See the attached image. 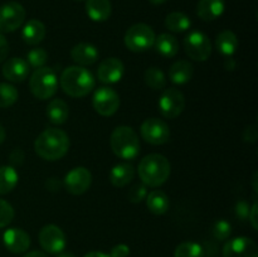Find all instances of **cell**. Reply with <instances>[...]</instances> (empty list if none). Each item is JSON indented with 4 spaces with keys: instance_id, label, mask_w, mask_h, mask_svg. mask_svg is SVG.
<instances>
[{
    "instance_id": "cell-1",
    "label": "cell",
    "mask_w": 258,
    "mask_h": 257,
    "mask_svg": "<svg viewBox=\"0 0 258 257\" xmlns=\"http://www.w3.org/2000/svg\"><path fill=\"white\" fill-rule=\"evenodd\" d=\"M70 136L60 128L49 127L34 141V150L42 159L54 161L62 159L70 150Z\"/></svg>"
},
{
    "instance_id": "cell-2",
    "label": "cell",
    "mask_w": 258,
    "mask_h": 257,
    "mask_svg": "<svg viewBox=\"0 0 258 257\" xmlns=\"http://www.w3.org/2000/svg\"><path fill=\"white\" fill-rule=\"evenodd\" d=\"M60 87L66 95L75 98H82L92 92L96 80L92 73L82 66H71L60 76Z\"/></svg>"
},
{
    "instance_id": "cell-3",
    "label": "cell",
    "mask_w": 258,
    "mask_h": 257,
    "mask_svg": "<svg viewBox=\"0 0 258 257\" xmlns=\"http://www.w3.org/2000/svg\"><path fill=\"white\" fill-rule=\"evenodd\" d=\"M171 166L168 159L161 154H149L139 163L138 173L143 184L151 188L163 185L170 176Z\"/></svg>"
},
{
    "instance_id": "cell-4",
    "label": "cell",
    "mask_w": 258,
    "mask_h": 257,
    "mask_svg": "<svg viewBox=\"0 0 258 257\" xmlns=\"http://www.w3.org/2000/svg\"><path fill=\"white\" fill-rule=\"evenodd\" d=\"M110 145L113 154L122 160H134L140 153V140L130 126H118L112 131Z\"/></svg>"
},
{
    "instance_id": "cell-5",
    "label": "cell",
    "mask_w": 258,
    "mask_h": 257,
    "mask_svg": "<svg viewBox=\"0 0 258 257\" xmlns=\"http://www.w3.org/2000/svg\"><path fill=\"white\" fill-rule=\"evenodd\" d=\"M29 87L33 96L38 100H48L55 95L58 88V78L54 71L49 67L37 68L32 73Z\"/></svg>"
},
{
    "instance_id": "cell-6",
    "label": "cell",
    "mask_w": 258,
    "mask_h": 257,
    "mask_svg": "<svg viewBox=\"0 0 258 257\" xmlns=\"http://www.w3.org/2000/svg\"><path fill=\"white\" fill-rule=\"evenodd\" d=\"M155 32L150 25L138 23L128 28L123 40H125V45L131 52L140 53L150 49L155 43Z\"/></svg>"
},
{
    "instance_id": "cell-7",
    "label": "cell",
    "mask_w": 258,
    "mask_h": 257,
    "mask_svg": "<svg viewBox=\"0 0 258 257\" xmlns=\"http://www.w3.org/2000/svg\"><path fill=\"white\" fill-rule=\"evenodd\" d=\"M184 49L189 58L198 62H204L212 54V43L203 32L194 30L184 39Z\"/></svg>"
},
{
    "instance_id": "cell-8",
    "label": "cell",
    "mask_w": 258,
    "mask_h": 257,
    "mask_svg": "<svg viewBox=\"0 0 258 257\" xmlns=\"http://www.w3.org/2000/svg\"><path fill=\"white\" fill-rule=\"evenodd\" d=\"M159 111L165 118H175L185 108V97L178 88H165L159 98Z\"/></svg>"
},
{
    "instance_id": "cell-9",
    "label": "cell",
    "mask_w": 258,
    "mask_h": 257,
    "mask_svg": "<svg viewBox=\"0 0 258 257\" xmlns=\"http://www.w3.org/2000/svg\"><path fill=\"white\" fill-rule=\"evenodd\" d=\"M141 138L151 145H163L170 139V128L161 118H146L140 127Z\"/></svg>"
},
{
    "instance_id": "cell-10",
    "label": "cell",
    "mask_w": 258,
    "mask_h": 257,
    "mask_svg": "<svg viewBox=\"0 0 258 257\" xmlns=\"http://www.w3.org/2000/svg\"><path fill=\"white\" fill-rule=\"evenodd\" d=\"M24 7L17 2L5 3L0 7V33H12L23 25L25 20Z\"/></svg>"
},
{
    "instance_id": "cell-11",
    "label": "cell",
    "mask_w": 258,
    "mask_h": 257,
    "mask_svg": "<svg viewBox=\"0 0 258 257\" xmlns=\"http://www.w3.org/2000/svg\"><path fill=\"white\" fill-rule=\"evenodd\" d=\"M92 105L96 112L101 116H112L120 107V96L113 88L102 86L93 93Z\"/></svg>"
},
{
    "instance_id": "cell-12",
    "label": "cell",
    "mask_w": 258,
    "mask_h": 257,
    "mask_svg": "<svg viewBox=\"0 0 258 257\" xmlns=\"http://www.w3.org/2000/svg\"><path fill=\"white\" fill-rule=\"evenodd\" d=\"M39 243L47 253L58 254L64 251L67 238L59 227L55 224H47L39 232Z\"/></svg>"
},
{
    "instance_id": "cell-13",
    "label": "cell",
    "mask_w": 258,
    "mask_h": 257,
    "mask_svg": "<svg viewBox=\"0 0 258 257\" xmlns=\"http://www.w3.org/2000/svg\"><path fill=\"white\" fill-rule=\"evenodd\" d=\"M63 184L68 193L81 196L90 189L92 184V174L85 166H77L66 174Z\"/></svg>"
},
{
    "instance_id": "cell-14",
    "label": "cell",
    "mask_w": 258,
    "mask_h": 257,
    "mask_svg": "<svg viewBox=\"0 0 258 257\" xmlns=\"http://www.w3.org/2000/svg\"><path fill=\"white\" fill-rule=\"evenodd\" d=\"M123 75H125V65L122 60L115 57L103 59L97 68L98 81L106 85L120 82Z\"/></svg>"
},
{
    "instance_id": "cell-15",
    "label": "cell",
    "mask_w": 258,
    "mask_h": 257,
    "mask_svg": "<svg viewBox=\"0 0 258 257\" xmlns=\"http://www.w3.org/2000/svg\"><path fill=\"white\" fill-rule=\"evenodd\" d=\"M223 257H258L256 242L248 237H236L224 244Z\"/></svg>"
},
{
    "instance_id": "cell-16",
    "label": "cell",
    "mask_w": 258,
    "mask_h": 257,
    "mask_svg": "<svg viewBox=\"0 0 258 257\" xmlns=\"http://www.w3.org/2000/svg\"><path fill=\"white\" fill-rule=\"evenodd\" d=\"M3 242L12 253H24L30 247V237L24 229L9 228L3 234Z\"/></svg>"
},
{
    "instance_id": "cell-17",
    "label": "cell",
    "mask_w": 258,
    "mask_h": 257,
    "mask_svg": "<svg viewBox=\"0 0 258 257\" xmlns=\"http://www.w3.org/2000/svg\"><path fill=\"white\" fill-rule=\"evenodd\" d=\"M2 73L4 78L14 83H20L27 80L29 75V65L27 60L20 57H14L7 59V62L3 65Z\"/></svg>"
},
{
    "instance_id": "cell-18",
    "label": "cell",
    "mask_w": 258,
    "mask_h": 257,
    "mask_svg": "<svg viewBox=\"0 0 258 257\" xmlns=\"http://www.w3.org/2000/svg\"><path fill=\"white\" fill-rule=\"evenodd\" d=\"M71 57L78 66H91L97 62L98 49L91 43H78L71 50Z\"/></svg>"
},
{
    "instance_id": "cell-19",
    "label": "cell",
    "mask_w": 258,
    "mask_h": 257,
    "mask_svg": "<svg viewBox=\"0 0 258 257\" xmlns=\"http://www.w3.org/2000/svg\"><path fill=\"white\" fill-rule=\"evenodd\" d=\"M226 9L224 0H199L197 14L204 22H212L221 17Z\"/></svg>"
},
{
    "instance_id": "cell-20",
    "label": "cell",
    "mask_w": 258,
    "mask_h": 257,
    "mask_svg": "<svg viewBox=\"0 0 258 257\" xmlns=\"http://www.w3.org/2000/svg\"><path fill=\"white\" fill-rule=\"evenodd\" d=\"M47 34L45 25L38 19H30L24 24L22 30V37L27 44L37 45L44 39Z\"/></svg>"
},
{
    "instance_id": "cell-21",
    "label": "cell",
    "mask_w": 258,
    "mask_h": 257,
    "mask_svg": "<svg viewBox=\"0 0 258 257\" xmlns=\"http://www.w3.org/2000/svg\"><path fill=\"white\" fill-rule=\"evenodd\" d=\"M86 13L93 22H106L111 17L112 5L110 0H86Z\"/></svg>"
},
{
    "instance_id": "cell-22",
    "label": "cell",
    "mask_w": 258,
    "mask_h": 257,
    "mask_svg": "<svg viewBox=\"0 0 258 257\" xmlns=\"http://www.w3.org/2000/svg\"><path fill=\"white\" fill-rule=\"evenodd\" d=\"M135 176V168L130 163H120L113 166L110 171V181L116 188H123Z\"/></svg>"
},
{
    "instance_id": "cell-23",
    "label": "cell",
    "mask_w": 258,
    "mask_h": 257,
    "mask_svg": "<svg viewBox=\"0 0 258 257\" xmlns=\"http://www.w3.org/2000/svg\"><path fill=\"white\" fill-rule=\"evenodd\" d=\"M194 73V67L190 62L185 59L178 60L169 70V80L174 85H185L191 80Z\"/></svg>"
},
{
    "instance_id": "cell-24",
    "label": "cell",
    "mask_w": 258,
    "mask_h": 257,
    "mask_svg": "<svg viewBox=\"0 0 258 257\" xmlns=\"http://www.w3.org/2000/svg\"><path fill=\"white\" fill-rule=\"evenodd\" d=\"M216 48L222 55L231 58L238 49V38L232 30H223L217 35Z\"/></svg>"
},
{
    "instance_id": "cell-25",
    "label": "cell",
    "mask_w": 258,
    "mask_h": 257,
    "mask_svg": "<svg viewBox=\"0 0 258 257\" xmlns=\"http://www.w3.org/2000/svg\"><path fill=\"white\" fill-rule=\"evenodd\" d=\"M154 45H155L156 52L164 58H173L179 52L178 39L169 33H161L160 35H158L155 38Z\"/></svg>"
},
{
    "instance_id": "cell-26",
    "label": "cell",
    "mask_w": 258,
    "mask_h": 257,
    "mask_svg": "<svg viewBox=\"0 0 258 257\" xmlns=\"http://www.w3.org/2000/svg\"><path fill=\"white\" fill-rule=\"evenodd\" d=\"M145 199L148 209L153 214H156V216L165 214L168 212L169 206H170V203H169V197L163 190H160V189L150 191L146 196Z\"/></svg>"
},
{
    "instance_id": "cell-27",
    "label": "cell",
    "mask_w": 258,
    "mask_h": 257,
    "mask_svg": "<svg viewBox=\"0 0 258 257\" xmlns=\"http://www.w3.org/2000/svg\"><path fill=\"white\" fill-rule=\"evenodd\" d=\"M47 117L49 121L54 125H63L66 121L68 120V115H70V110H68V105L60 98H54L50 101L47 106Z\"/></svg>"
},
{
    "instance_id": "cell-28",
    "label": "cell",
    "mask_w": 258,
    "mask_h": 257,
    "mask_svg": "<svg viewBox=\"0 0 258 257\" xmlns=\"http://www.w3.org/2000/svg\"><path fill=\"white\" fill-rule=\"evenodd\" d=\"M18 171L15 170L14 166L4 165L0 166V194H8L17 186Z\"/></svg>"
},
{
    "instance_id": "cell-29",
    "label": "cell",
    "mask_w": 258,
    "mask_h": 257,
    "mask_svg": "<svg viewBox=\"0 0 258 257\" xmlns=\"http://www.w3.org/2000/svg\"><path fill=\"white\" fill-rule=\"evenodd\" d=\"M191 22L188 15H185L181 12H173L168 14L165 18V27L170 32L174 33H183L190 28Z\"/></svg>"
},
{
    "instance_id": "cell-30",
    "label": "cell",
    "mask_w": 258,
    "mask_h": 257,
    "mask_svg": "<svg viewBox=\"0 0 258 257\" xmlns=\"http://www.w3.org/2000/svg\"><path fill=\"white\" fill-rule=\"evenodd\" d=\"M145 83L151 88V90L160 91L164 90L166 86V77L165 73L159 67H150L144 73Z\"/></svg>"
},
{
    "instance_id": "cell-31",
    "label": "cell",
    "mask_w": 258,
    "mask_h": 257,
    "mask_svg": "<svg viewBox=\"0 0 258 257\" xmlns=\"http://www.w3.org/2000/svg\"><path fill=\"white\" fill-rule=\"evenodd\" d=\"M174 257H206V251L197 242H183L174 251Z\"/></svg>"
},
{
    "instance_id": "cell-32",
    "label": "cell",
    "mask_w": 258,
    "mask_h": 257,
    "mask_svg": "<svg viewBox=\"0 0 258 257\" xmlns=\"http://www.w3.org/2000/svg\"><path fill=\"white\" fill-rule=\"evenodd\" d=\"M19 97L17 88L10 83H0V107H10L14 105Z\"/></svg>"
},
{
    "instance_id": "cell-33",
    "label": "cell",
    "mask_w": 258,
    "mask_h": 257,
    "mask_svg": "<svg viewBox=\"0 0 258 257\" xmlns=\"http://www.w3.org/2000/svg\"><path fill=\"white\" fill-rule=\"evenodd\" d=\"M48 60V53L47 50L43 49V48H34V49L30 50L27 55V63L29 65V67L33 68H40L44 67V65Z\"/></svg>"
},
{
    "instance_id": "cell-34",
    "label": "cell",
    "mask_w": 258,
    "mask_h": 257,
    "mask_svg": "<svg viewBox=\"0 0 258 257\" xmlns=\"http://www.w3.org/2000/svg\"><path fill=\"white\" fill-rule=\"evenodd\" d=\"M212 232H213V236L216 239H218V241H226V239H228L229 236H231L232 226L228 221H226V219H218V221L213 224Z\"/></svg>"
},
{
    "instance_id": "cell-35",
    "label": "cell",
    "mask_w": 258,
    "mask_h": 257,
    "mask_svg": "<svg viewBox=\"0 0 258 257\" xmlns=\"http://www.w3.org/2000/svg\"><path fill=\"white\" fill-rule=\"evenodd\" d=\"M14 218V209L9 202L0 198V228H4L12 223Z\"/></svg>"
},
{
    "instance_id": "cell-36",
    "label": "cell",
    "mask_w": 258,
    "mask_h": 257,
    "mask_svg": "<svg viewBox=\"0 0 258 257\" xmlns=\"http://www.w3.org/2000/svg\"><path fill=\"white\" fill-rule=\"evenodd\" d=\"M148 196V186L145 184H135L128 190V199L131 203H140Z\"/></svg>"
},
{
    "instance_id": "cell-37",
    "label": "cell",
    "mask_w": 258,
    "mask_h": 257,
    "mask_svg": "<svg viewBox=\"0 0 258 257\" xmlns=\"http://www.w3.org/2000/svg\"><path fill=\"white\" fill-rule=\"evenodd\" d=\"M249 209H251V206L246 201H238L234 207V213L241 221H246V219H248Z\"/></svg>"
},
{
    "instance_id": "cell-38",
    "label": "cell",
    "mask_w": 258,
    "mask_h": 257,
    "mask_svg": "<svg viewBox=\"0 0 258 257\" xmlns=\"http://www.w3.org/2000/svg\"><path fill=\"white\" fill-rule=\"evenodd\" d=\"M108 254H110V257H127L130 254V247L123 243L116 244L115 247H112Z\"/></svg>"
},
{
    "instance_id": "cell-39",
    "label": "cell",
    "mask_w": 258,
    "mask_h": 257,
    "mask_svg": "<svg viewBox=\"0 0 258 257\" xmlns=\"http://www.w3.org/2000/svg\"><path fill=\"white\" fill-rule=\"evenodd\" d=\"M8 54H9V43L3 33H0V63L7 59Z\"/></svg>"
},
{
    "instance_id": "cell-40",
    "label": "cell",
    "mask_w": 258,
    "mask_h": 257,
    "mask_svg": "<svg viewBox=\"0 0 258 257\" xmlns=\"http://www.w3.org/2000/svg\"><path fill=\"white\" fill-rule=\"evenodd\" d=\"M257 209H258V204H257V202H254V203L251 206V209H249V214H248V219H249V222H251V224H252V227H253L254 231H257L258 229Z\"/></svg>"
},
{
    "instance_id": "cell-41",
    "label": "cell",
    "mask_w": 258,
    "mask_h": 257,
    "mask_svg": "<svg viewBox=\"0 0 258 257\" xmlns=\"http://www.w3.org/2000/svg\"><path fill=\"white\" fill-rule=\"evenodd\" d=\"M257 128H256V126H248V127L246 128V130H244V133H243V138H244V140L246 141H249V143H254V141L257 140Z\"/></svg>"
},
{
    "instance_id": "cell-42",
    "label": "cell",
    "mask_w": 258,
    "mask_h": 257,
    "mask_svg": "<svg viewBox=\"0 0 258 257\" xmlns=\"http://www.w3.org/2000/svg\"><path fill=\"white\" fill-rule=\"evenodd\" d=\"M83 257H110V254L101 251H91L88 253H86Z\"/></svg>"
},
{
    "instance_id": "cell-43",
    "label": "cell",
    "mask_w": 258,
    "mask_h": 257,
    "mask_svg": "<svg viewBox=\"0 0 258 257\" xmlns=\"http://www.w3.org/2000/svg\"><path fill=\"white\" fill-rule=\"evenodd\" d=\"M23 257H48V256H47V253H44V252L32 251V252H28V253L24 254Z\"/></svg>"
},
{
    "instance_id": "cell-44",
    "label": "cell",
    "mask_w": 258,
    "mask_h": 257,
    "mask_svg": "<svg viewBox=\"0 0 258 257\" xmlns=\"http://www.w3.org/2000/svg\"><path fill=\"white\" fill-rule=\"evenodd\" d=\"M5 138H7V131H5L4 126H3L2 123H0V145H2V144L4 143Z\"/></svg>"
},
{
    "instance_id": "cell-45",
    "label": "cell",
    "mask_w": 258,
    "mask_h": 257,
    "mask_svg": "<svg viewBox=\"0 0 258 257\" xmlns=\"http://www.w3.org/2000/svg\"><path fill=\"white\" fill-rule=\"evenodd\" d=\"M57 257H76V256L73 253H71V252H60V253H58Z\"/></svg>"
},
{
    "instance_id": "cell-46",
    "label": "cell",
    "mask_w": 258,
    "mask_h": 257,
    "mask_svg": "<svg viewBox=\"0 0 258 257\" xmlns=\"http://www.w3.org/2000/svg\"><path fill=\"white\" fill-rule=\"evenodd\" d=\"M253 190H254V193H257V173H254L253 174Z\"/></svg>"
},
{
    "instance_id": "cell-47",
    "label": "cell",
    "mask_w": 258,
    "mask_h": 257,
    "mask_svg": "<svg viewBox=\"0 0 258 257\" xmlns=\"http://www.w3.org/2000/svg\"><path fill=\"white\" fill-rule=\"evenodd\" d=\"M149 2H150L151 4H154V5H160V4H164L166 0H149Z\"/></svg>"
},
{
    "instance_id": "cell-48",
    "label": "cell",
    "mask_w": 258,
    "mask_h": 257,
    "mask_svg": "<svg viewBox=\"0 0 258 257\" xmlns=\"http://www.w3.org/2000/svg\"><path fill=\"white\" fill-rule=\"evenodd\" d=\"M75 2H83V0H75Z\"/></svg>"
}]
</instances>
